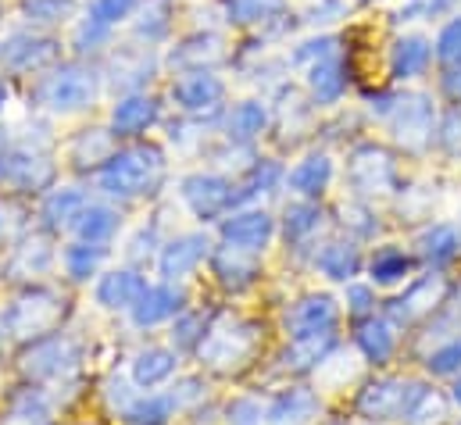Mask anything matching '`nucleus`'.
<instances>
[{
    "label": "nucleus",
    "instance_id": "nucleus-4",
    "mask_svg": "<svg viewBox=\"0 0 461 425\" xmlns=\"http://www.w3.org/2000/svg\"><path fill=\"white\" fill-rule=\"evenodd\" d=\"M83 361V350L72 336H40V343H32L22 357V372L29 379L40 383H58L68 379Z\"/></svg>",
    "mask_w": 461,
    "mask_h": 425
},
{
    "label": "nucleus",
    "instance_id": "nucleus-23",
    "mask_svg": "<svg viewBox=\"0 0 461 425\" xmlns=\"http://www.w3.org/2000/svg\"><path fill=\"white\" fill-rule=\"evenodd\" d=\"M176 368H179V354L176 350H168V347H147V350H140L132 357V383L143 386V390H150V386L165 383Z\"/></svg>",
    "mask_w": 461,
    "mask_h": 425
},
{
    "label": "nucleus",
    "instance_id": "nucleus-28",
    "mask_svg": "<svg viewBox=\"0 0 461 425\" xmlns=\"http://www.w3.org/2000/svg\"><path fill=\"white\" fill-rule=\"evenodd\" d=\"M83 208H86V194L79 186H58L43 201V222L47 229H68Z\"/></svg>",
    "mask_w": 461,
    "mask_h": 425
},
{
    "label": "nucleus",
    "instance_id": "nucleus-24",
    "mask_svg": "<svg viewBox=\"0 0 461 425\" xmlns=\"http://www.w3.org/2000/svg\"><path fill=\"white\" fill-rule=\"evenodd\" d=\"M308 90L315 104H337L347 90V68L337 58H322L308 68Z\"/></svg>",
    "mask_w": 461,
    "mask_h": 425
},
{
    "label": "nucleus",
    "instance_id": "nucleus-46",
    "mask_svg": "<svg viewBox=\"0 0 461 425\" xmlns=\"http://www.w3.org/2000/svg\"><path fill=\"white\" fill-rule=\"evenodd\" d=\"M437 61L447 65V68H458L461 65V14L440 29V36H437Z\"/></svg>",
    "mask_w": 461,
    "mask_h": 425
},
{
    "label": "nucleus",
    "instance_id": "nucleus-12",
    "mask_svg": "<svg viewBox=\"0 0 461 425\" xmlns=\"http://www.w3.org/2000/svg\"><path fill=\"white\" fill-rule=\"evenodd\" d=\"M222 240L236 247V250H247V254H258L268 247L272 232H276V222L272 214L261 212V208H247V212H232L230 218H222Z\"/></svg>",
    "mask_w": 461,
    "mask_h": 425
},
{
    "label": "nucleus",
    "instance_id": "nucleus-62",
    "mask_svg": "<svg viewBox=\"0 0 461 425\" xmlns=\"http://www.w3.org/2000/svg\"><path fill=\"white\" fill-rule=\"evenodd\" d=\"M7 179V154H0V183Z\"/></svg>",
    "mask_w": 461,
    "mask_h": 425
},
{
    "label": "nucleus",
    "instance_id": "nucleus-19",
    "mask_svg": "<svg viewBox=\"0 0 461 425\" xmlns=\"http://www.w3.org/2000/svg\"><path fill=\"white\" fill-rule=\"evenodd\" d=\"M315 415H319V397L297 386L265 408V425H308Z\"/></svg>",
    "mask_w": 461,
    "mask_h": 425
},
{
    "label": "nucleus",
    "instance_id": "nucleus-61",
    "mask_svg": "<svg viewBox=\"0 0 461 425\" xmlns=\"http://www.w3.org/2000/svg\"><path fill=\"white\" fill-rule=\"evenodd\" d=\"M455 4H458V0H429V4H426V14L433 18V14H440V11H451Z\"/></svg>",
    "mask_w": 461,
    "mask_h": 425
},
{
    "label": "nucleus",
    "instance_id": "nucleus-22",
    "mask_svg": "<svg viewBox=\"0 0 461 425\" xmlns=\"http://www.w3.org/2000/svg\"><path fill=\"white\" fill-rule=\"evenodd\" d=\"M50 265H54V247L43 236H32V240H22V247H14L7 276L11 279H36V276H47Z\"/></svg>",
    "mask_w": 461,
    "mask_h": 425
},
{
    "label": "nucleus",
    "instance_id": "nucleus-11",
    "mask_svg": "<svg viewBox=\"0 0 461 425\" xmlns=\"http://www.w3.org/2000/svg\"><path fill=\"white\" fill-rule=\"evenodd\" d=\"M226 97V83L212 72V68H197V72H186L183 79L172 83V101L183 107L186 114H204V111H215Z\"/></svg>",
    "mask_w": 461,
    "mask_h": 425
},
{
    "label": "nucleus",
    "instance_id": "nucleus-20",
    "mask_svg": "<svg viewBox=\"0 0 461 425\" xmlns=\"http://www.w3.org/2000/svg\"><path fill=\"white\" fill-rule=\"evenodd\" d=\"M226 50H222V40L215 32H197L190 40H183L176 50H172V68H186V72H197V68H208L215 61H222Z\"/></svg>",
    "mask_w": 461,
    "mask_h": 425
},
{
    "label": "nucleus",
    "instance_id": "nucleus-32",
    "mask_svg": "<svg viewBox=\"0 0 461 425\" xmlns=\"http://www.w3.org/2000/svg\"><path fill=\"white\" fill-rule=\"evenodd\" d=\"M112 154H115V132H108V129H86V132H79L76 143H72V161H76L79 168L104 165Z\"/></svg>",
    "mask_w": 461,
    "mask_h": 425
},
{
    "label": "nucleus",
    "instance_id": "nucleus-42",
    "mask_svg": "<svg viewBox=\"0 0 461 425\" xmlns=\"http://www.w3.org/2000/svg\"><path fill=\"white\" fill-rule=\"evenodd\" d=\"M115 83H122V90H136L143 79L150 83V72H154V61L147 58V50H136V54H122L115 58Z\"/></svg>",
    "mask_w": 461,
    "mask_h": 425
},
{
    "label": "nucleus",
    "instance_id": "nucleus-55",
    "mask_svg": "<svg viewBox=\"0 0 461 425\" xmlns=\"http://www.w3.org/2000/svg\"><path fill=\"white\" fill-rule=\"evenodd\" d=\"M230 425H265V408L250 397L230 404Z\"/></svg>",
    "mask_w": 461,
    "mask_h": 425
},
{
    "label": "nucleus",
    "instance_id": "nucleus-50",
    "mask_svg": "<svg viewBox=\"0 0 461 425\" xmlns=\"http://www.w3.org/2000/svg\"><path fill=\"white\" fill-rule=\"evenodd\" d=\"M204 332H208V325L201 315H179L176 329H172V343L176 347H197L204 339Z\"/></svg>",
    "mask_w": 461,
    "mask_h": 425
},
{
    "label": "nucleus",
    "instance_id": "nucleus-36",
    "mask_svg": "<svg viewBox=\"0 0 461 425\" xmlns=\"http://www.w3.org/2000/svg\"><path fill=\"white\" fill-rule=\"evenodd\" d=\"M212 265H215V276L232 286V290H240V286H247L250 279H254V261H247V250H236V247H219V250H212Z\"/></svg>",
    "mask_w": 461,
    "mask_h": 425
},
{
    "label": "nucleus",
    "instance_id": "nucleus-2",
    "mask_svg": "<svg viewBox=\"0 0 461 425\" xmlns=\"http://www.w3.org/2000/svg\"><path fill=\"white\" fill-rule=\"evenodd\" d=\"M61 319H65V301L58 294L29 290V294L14 297L11 308L4 312V329L22 339H40V336H50Z\"/></svg>",
    "mask_w": 461,
    "mask_h": 425
},
{
    "label": "nucleus",
    "instance_id": "nucleus-9",
    "mask_svg": "<svg viewBox=\"0 0 461 425\" xmlns=\"http://www.w3.org/2000/svg\"><path fill=\"white\" fill-rule=\"evenodd\" d=\"M58 58V40L40 36V32H11L0 40V65L11 72H32L43 68Z\"/></svg>",
    "mask_w": 461,
    "mask_h": 425
},
{
    "label": "nucleus",
    "instance_id": "nucleus-8",
    "mask_svg": "<svg viewBox=\"0 0 461 425\" xmlns=\"http://www.w3.org/2000/svg\"><path fill=\"white\" fill-rule=\"evenodd\" d=\"M208 254H212V240H208L204 232L176 236V240H168V243L161 247V254H158V272H161L165 283H179V279H186Z\"/></svg>",
    "mask_w": 461,
    "mask_h": 425
},
{
    "label": "nucleus",
    "instance_id": "nucleus-43",
    "mask_svg": "<svg viewBox=\"0 0 461 425\" xmlns=\"http://www.w3.org/2000/svg\"><path fill=\"white\" fill-rule=\"evenodd\" d=\"M408 268H411V258H408L404 250H397V247H386V250H379V254L372 258V279L383 283V286L401 283V279L408 276Z\"/></svg>",
    "mask_w": 461,
    "mask_h": 425
},
{
    "label": "nucleus",
    "instance_id": "nucleus-33",
    "mask_svg": "<svg viewBox=\"0 0 461 425\" xmlns=\"http://www.w3.org/2000/svg\"><path fill=\"white\" fill-rule=\"evenodd\" d=\"M419 250L429 265H447L461 254V232L455 225H433L419 236Z\"/></svg>",
    "mask_w": 461,
    "mask_h": 425
},
{
    "label": "nucleus",
    "instance_id": "nucleus-5",
    "mask_svg": "<svg viewBox=\"0 0 461 425\" xmlns=\"http://www.w3.org/2000/svg\"><path fill=\"white\" fill-rule=\"evenodd\" d=\"M94 97H97V72H90L83 65H61L40 86V101L58 114H76V111L94 104Z\"/></svg>",
    "mask_w": 461,
    "mask_h": 425
},
{
    "label": "nucleus",
    "instance_id": "nucleus-49",
    "mask_svg": "<svg viewBox=\"0 0 461 425\" xmlns=\"http://www.w3.org/2000/svg\"><path fill=\"white\" fill-rule=\"evenodd\" d=\"M108 36H112V25H104V22H97V18H83V25L76 29V50H79V54H90V50L104 47Z\"/></svg>",
    "mask_w": 461,
    "mask_h": 425
},
{
    "label": "nucleus",
    "instance_id": "nucleus-10",
    "mask_svg": "<svg viewBox=\"0 0 461 425\" xmlns=\"http://www.w3.org/2000/svg\"><path fill=\"white\" fill-rule=\"evenodd\" d=\"M390 122H393V132L404 147L411 150H422L429 140H433V104L429 97L422 94H411V97H401L393 111H390Z\"/></svg>",
    "mask_w": 461,
    "mask_h": 425
},
{
    "label": "nucleus",
    "instance_id": "nucleus-17",
    "mask_svg": "<svg viewBox=\"0 0 461 425\" xmlns=\"http://www.w3.org/2000/svg\"><path fill=\"white\" fill-rule=\"evenodd\" d=\"M158 122V101L147 94H129L112 107V132L115 136H136L147 132Z\"/></svg>",
    "mask_w": 461,
    "mask_h": 425
},
{
    "label": "nucleus",
    "instance_id": "nucleus-29",
    "mask_svg": "<svg viewBox=\"0 0 461 425\" xmlns=\"http://www.w3.org/2000/svg\"><path fill=\"white\" fill-rule=\"evenodd\" d=\"M265 125H268V107L261 101H243L232 107L226 118V136L232 143H250L254 136L265 132Z\"/></svg>",
    "mask_w": 461,
    "mask_h": 425
},
{
    "label": "nucleus",
    "instance_id": "nucleus-59",
    "mask_svg": "<svg viewBox=\"0 0 461 425\" xmlns=\"http://www.w3.org/2000/svg\"><path fill=\"white\" fill-rule=\"evenodd\" d=\"M108 397H112V404H115V408H122V411H125V408L136 401V397L129 393V383H122V379H112V386H108Z\"/></svg>",
    "mask_w": 461,
    "mask_h": 425
},
{
    "label": "nucleus",
    "instance_id": "nucleus-25",
    "mask_svg": "<svg viewBox=\"0 0 461 425\" xmlns=\"http://www.w3.org/2000/svg\"><path fill=\"white\" fill-rule=\"evenodd\" d=\"M330 179H333V161L326 154H312L297 168L286 172V186L301 197H319L330 186Z\"/></svg>",
    "mask_w": 461,
    "mask_h": 425
},
{
    "label": "nucleus",
    "instance_id": "nucleus-15",
    "mask_svg": "<svg viewBox=\"0 0 461 425\" xmlns=\"http://www.w3.org/2000/svg\"><path fill=\"white\" fill-rule=\"evenodd\" d=\"M183 312V290L179 286H172V283H165V286H147L143 294H140V301L132 304V321L140 325V329H150V325H158V321L165 319H176Z\"/></svg>",
    "mask_w": 461,
    "mask_h": 425
},
{
    "label": "nucleus",
    "instance_id": "nucleus-34",
    "mask_svg": "<svg viewBox=\"0 0 461 425\" xmlns=\"http://www.w3.org/2000/svg\"><path fill=\"white\" fill-rule=\"evenodd\" d=\"M447 419V404L437 390H426V386H415L411 397H408V408L401 415L404 425H440Z\"/></svg>",
    "mask_w": 461,
    "mask_h": 425
},
{
    "label": "nucleus",
    "instance_id": "nucleus-35",
    "mask_svg": "<svg viewBox=\"0 0 461 425\" xmlns=\"http://www.w3.org/2000/svg\"><path fill=\"white\" fill-rule=\"evenodd\" d=\"M315 265H319L322 276H330V279H337V283H347V279L357 276L361 254H357L354 243H330V247H322V254L315 258Z\"/></svg>",
    "mask_w": 461,
    "mask_h": 425
},
{
    "label": "nucleus",
    "instance_id": "nucleus-53",
    "mask_svg": "<svg viewBox=\"0 0 461 425\" xmlns=\"http://www.w3.org/2000/svg\"><path fill=\"white\" fill-rule=\"evenodd\" d=\"M154 247H158V229L154 225H143L132 240H129V247H125V258L132 261V265H143L150 254H154Z\"/></svg>",
    "mask_w": 461,
    "mask_h": 425
},
{
    "label": "nucleus",
    "instance_id": "nucleus-48",
    "mask_svg": "<svg viewBox=\"0 0 461 425\" xmlns=\"http://www.w3.org/2000/svg\"><path fill=\"white\" fill-rule=\"evenodd\" d=\"M426 368H429L433 375H451V372H458L461 368V336L447 339L444 347H437V350L429 354Z\"/></svg>",
    "mask_w": 461,
    "mask_h": 425
},
{
    "label": "nucleus",
    "instance_id": "nucleus-40",
    "mask_svg": "<svg viewBox=\"0 0 461 425\" xmlns=\"http://www.w3.org/2000/svg\"><path fill=\"white\" fill-rule=\"evenodd\" d=\"M286 7V0H226L230 22L236 25H265L272 18H279Z\"/></svg>",
    "mask_w": 461,
    "mask_h": 425
},
{
    "label": "nucleus",
    "instance_id": "nucleus-6",
    "mask_svg": "<svg viewBox=\"0 0 461 425\" xmlns=\"http://www.w3.org/2000/svg\"><path fill=\"white\" fill-rule=\"evenodd\" d=\"M179 194H183L186 208L197 214L201 222L222 218V214H230L236 204H243V201H247L243 186H232L230 179H222V176H215V172H197V176H186Z\"/></svg>",
    "mask_w": 461,
    "mask_h": 425
},
{
    "label": "nucleus",
    "instance_id": "nucleus-3",
    "mask_svg": "<svg viewBox=\"0 0 461 425\" xmlns=\"http://www.w3.org/2000/svg\"><path fill=\"white\" fill-rule=\"evenodd\" d=\"M254 339H258L254 325L236 319H219L215 325H208L204 339L197 343V354H201L204 365L230 372L236 365H243V357L254 350Z\"/></svg>",
    "mask_w": 461,
    "mask_h": 425
},
{
    "label": "nucleus",
    "instance_id": "nucleus-14",
    "mask_svg": "<svg viewBox=\"0 0 461 425\" xmlns=\"http://www.w3.org/2000/svg\"><path fill=\"white\" fill-rule=\"evenodd\" d=\"M337 301L326 297V294H312L304 301L294 304V312L286 315L290 325V336H312V332H333L337 325Z\"/></svg>",
    "mask_w": 461,
    "mask_h": 425
},
{
    "label": "nucleus",
    "instance_id": "nucleus-44",
    "mask_svg": "<svg viewBox=\"0 0 461 425\" xmlns=\"http://www.w3.org/2000/svg\"><path fill=\"white\" fill-rule=\"evenodd\" d=\"M168 32V7L165 0H154L140 11V22H136V36L147 40V43H158L161 36Z\"/></svg>",
    "mask_w": 461,
    "mask_h": 425
},
{
    "label": "nucleus",
    "instance_id": "nucleus-64",
    "mask_svg": "<svg viewBox=\"0 0 461 425\" xmlns=\"http://www.w3.org/2000/svg\"><path fill=\"white\" fill-rule=\"evenodd\" d=\"M455 401H458V404H461V379H458V383H455Z\"/></svg>",
    "mask_w": 461,
    "mask_h": 425
},
{
    "label": "nucleus",
    "instance_id": "nucleus-57",
    "mask_svg": "<svg viewBox=\"0 0 461 425\" xmlns=\"http://www.w3.org/2000/svg\"><path fill=\"white\" fill-rule=\"evenodd\" d=\"M340 14H344V0H322V4H315L308 11V22L312 25H326V22H337Z\"/></svg>",
    "mask_w": 461,
    "mask_h": 425
},
{
    "label": "nucleus",
    "instance_id": "nucleus-52",
    "mask_svg": "<svg viewBox=\"0 0 461 425\" xmlns=\"http://www.w3.org/2000/svg\"><path fill=\"white\" fill-rule=\"evenodd\" d=\"M337 54V40L333 36H319V40H308V43H301L297 50H294V61L297 65H315V61H322V58H333Z\"/></svg>",
    "mask_w": 461,
    "mask_h": 425
},
{
    "label": "nucleus",
    "instance_id": "nucleus-41",
    "mask_svg": "<svg viewBox=\"0 0 461 425\" xmlns=\"http://www.w3.org/2000/svg\"><path fill=\"white\" fill-rule=\"evenodd\" d=\"M79 0H29L25 4V18L32 25H65L68 18H76Z\"/></svg>",
    "mask_w": 461,
    "mask_h": 425
},
{
    "label": "nucleus",
    "instance_id": "nucleus-7",
    "mask_svg": "<svg viewBox=\"0 0 461 425\" xmlns=\"http://www.w3.org/2000/svg\"><path fill=\"white\" fill-rule=\"evenodd\" d=\"M347 179L361 197L390 194L397 183V165L383 147H357L347 165Z\"/></svg>",
    "mask_w": 461,
    "mask_h": 425
},
{
    "label": "nucleus",
    "instance_id": "nucleus-60",
    "mask_svg": "<svg viewBox=\"0 0 461 425\" xmlns=\"http://www.w3.org/2000/svg\"><path fill=\"white\" fill-rule=\"evenodd\" d=\"M444 90H447L455 101H461V65H458V68H451V72L444 76Z\"/></svg>",
    "mask_w": 461,
    "mask_h": 425
},
{
    "label": "nucleus",
    "instance_id": "nucleus-16",
    "mask_svg": "<svg viewBox=\"0 0 461 425\" xmlns=\"http://www.w3.org/2000/svg\"><path fill=\"white\" fill-rule=\"evenodd\" d=\"M147 290V283L129 272V268H115V272H104L101 283H97V304L108 308V312H132V304L140 301V294Z\"/></svg>",
    "mask_w": 461,
    "mask_h": 425
},
{
    "label": "nucleus",
    "instance_id": "nucleus-21",
    "mask_svg": "<svg viewBox=\"0 0 461 425\" xmlns=\"http://www.w3.org/2000/svg\"><path fill=\"white\" fill-rule=\"evenodd\" d=\"M7 179L18 190H43L54 179V165L36 150H18V154H7Z\"/></svg>",
    "mask_w": 461,
    "mask_h": 425
},
{
    "label": "nucleus",
    "instance_id": "nucleus-37",
    "mask_svg": "<svg viewBox=\"0 0 461 425\" xmlns=\"http://www.w3.org/2000/svg\"><path fill=\"white\" fill-rule=\"evenodd\" d=\"M333 347V332H312V336H294V347L286 350V368H312L319 365Z\"/></svg>",
    "mask_w": 461,
    "mask_h": 425
},
{
    "label": "nucleus",
    "instance_id": "nucleus-51",
    "mask_svg": "<svg viewBox=\"0 0 461 425\" xmlns=\"http://www.w3.org/2000/svg\"><path fill=\"white\" fill-rule=\"evenodd\" d=\"M132 7H136V0H94L90 4V18H97V22H104V25L115 29V22L129 18Z\"/></svg>",
    "mask_w": 461,
    "mask_h": 425
},
{
    "label": "nucleus",
    "instance_id": "nucleus-47",
    "mask_svg": "<svg viewBox=\"0 0 461 425\" xmlns=\"http://www.w3.org/2000/svg\"><path fill=\"white\" fill-rule=\"evenodd\" d=\"M279 179H286V176H283V168H279L276 161H258V165L250 168V179H247L243 194H247V197H254V194H272V186H276Z\"/></svg>",
    "mask_w": 461,
    "mask_h": 425
},
{
    "label": "nucleus",
    "instance_id": "nucleus-18",
    "mask_svg": "<svg viewBox=\"0 0 461 425\" xmlns=\"http://www.w3.org/2000/svg\"><path fill=\"white\" fill-rule=\"evenodd\" d=\"M444 294H447L444 279H440V276H426V279H419L404 297H397V301L390 304V315H393L397 321L419 319V315L433 312V308L444 301Z\"/></svg>",
    "mask_w": 461,
    "mask_h": 425
},
{
    "label": "nucleus",
    "instance_id": "nucleus-1",
    "mask_svg": "<svg viewBox=\"0 0 461 425\" xmlns=\"http://www.w3.org/2000/svg\"><path fill=\"white\" fill-rule=\"evenodd\" d=\"M161 179H165V154L158 147L115 150L101 165V172H97L101 194L104 197H115V201H132V197L154 194Z\"/></svg>",
    "mask_w": 461,
    "mask_h": 425
},
{
    "label": "nucleus",
    "instance_id": "nucleus-13",
    "mask_svg": "<svg viewBox=\"0 0 461 425\" xmlns=\"http://www.w3.org/2000/svg\"><path fill=\"white\" fill-rule=\"evenodd\" d=\"M415 383H401V379H383V383H372L361 401H357V411L365 419H401L404 408H408V397H411Z\"/></svg>",
    "mask_w": 461,
    "mask_h": 425
},
{
    "label": "nucleus",
    "instance_id": "nucleus-30",
    "mask_svg": "<svg viewBox=\"0 0 461 425\" xmlns=\"http://www.w3.org/2000/svg\"><path fill=\"white\" fill-rule=\"evenodd\" d=\"M72 229L86 243H108L118 232V212H112L108 204H86L79 218L72 222Z\"/></svg>",
    "mask_w": 461,
    "mask_h": 425
},
{
    "label": "nucleus",
    "instance_id": "nucleus-39",
    "mask_svg": "<svg viewBox=\"0 0 461 425\" xmlns=\"http://www.w3.org/2000/svg\"><path fill=\"white\" fill-rule=\"evenodd\" d=\"M4 425H50V401H47V393H40V390L18 393Z\"/></svg>",
    "mask_w": 461,
    "mask_h": 425
},
{
    "label": "nucleus",
    "instance_id": "nucleus-38",
    "mask_svg": "<svg viewBox=\"0 0 461 425\" xmlns=\"http://www.w3.org/2000/svg\"><path fill=\"white\" fill-rule=\"evenodd\" d=\"M357 347L365 350L368 361L383 365V361L393 354V329H390V321H383V319L365 321V325L357 329Z\"/></svg>",
    "mask_w": 461,
    "mask_h": 425
},
{
    "label": "nucleus",
    "instance_id": "nucleus-26",
    "mask_svg": "<svg viewBox=\"0 0 461 425\" xmlns=\"http://www.w3.org/2000/svg\"><path fill=\"white\" fill-rule=\"evenodd\" d=\"M429 58H433V47H429V40H426V36H404V40H397V43H393L390 68H393V76H397V79H415V76H422V72H426Z\"/></svg>",
    "mask_w": 461,
    "mask_h": 425
},
{
    "label": "nucleus",
    "instance_id": "nucleus-63",
    "mask_svg": "<svg viewBox=\"0 0 461 425\" xmlns=\"http://www.w3.org/2000/svg\"><path fill=\"white\" fill-rule=\"evenodd\" d=\"M4 104H7V86L0 83V111H4Z\"/></svg>",
    "mask_w": 461,
    "mask_h": 425
},
{
    "label": "nucleus",
    "instance_id": "nucleus-27",
    "mask_svg": "<svg viewBox=\"0 0 461 425\" xmlns=\"http://www.w3.org/2000/svg\"><path fill=\"white\" fill-rule=\"evenodd\" d=\"M104 258H108V247H104V243H86V240H79V243H68V247L61 250V268H65L68 279L86 283L90 276L101 272Z\"/></svg>",
    "mask_w": 461,
    "mask_h": 425
},
{
    "label": "nucleus",
    "instance_id": "nucleus-56",
    "mask_svg": "<svg viewBox=\"0 0 461 425\" xmlns=\"http://www.w3.org/2000/svg\"><path fill=\"white\" fill-rule=\"evenodd\" d=\"M440 143L451 150V154H461V107L447 111L444 125H440Z\"/></svg>",
    "mask_w": 461,
    "mask_h": 425
},
{
    "label": "nucleus",
    "instance_id": "nucleus-45",
    "mask_svg": "<svg viewBox=\"0 0 461 425\" xmlns=\"http://www.w3.org/2000/svg\"><path fill=\"white\" fill-rule=\"evenodd\" d=\"M322 225V212L315 204H290L286 208V236L290 240H304Z\"/></svg>",
    "mask_w": 461,
    "mask_h": 425
},
{
    "label": "nucleus",
    "instance_id": "nucleus-31",
    "mask_svg": "<svg viewBox=\"0 0 461 425\" xmlns=\"http://www.w3.org/2000/svg\"><path fill=\"white\" fill-rule=\"evenodd\" d=\"M176 408H179L176 393H150V397H136L122 415L129 425H168Z\"/></svg>",
    "mask_w": 461,
    "mask_h": 425
},
{
    "label": "nucleus",
    "instance_id": "nucleus-58",
    "mask_svg": "<svg viewBox=\"0 0 461 425\" xmlns=\"http://www.w3.org/2000/svg\"><path fill=\"white\" fill-rule=\"evenodd\" d=\"M347 304H350L354 315H365V312L372 308V294H368L365 286H350V290H347Z\"/></svg>",
    "mask_w": 461,
    "mask_h": 425
},
{
    "label": "nucleus",
    "instance_id": "nucleus-54",
    "mask_svg": "<svg viewBox=\"0 0 461 425\" xmlns=\"http://www.w3.org/2000/svg\"><path fill=\"white\" fill-rule=\"evenodd\" d=\"M25 229H29V222H25V212L18 204H4L0 208V240L4 243H14Z\"/></svg>",
    "mask_w": 461,
    "mask_h": 425
}]
</instances>
